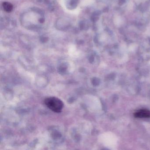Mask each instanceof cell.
<instances>
[{
  "mask_svg": "<svg viewBox=\"0 0 150 150\" xmlns=\"http://www.w3.org/2000/svg\"><path fill=\"white\" fill-rule=\"evenodd\" d=\"M45 103L48 108L55 112H60L63 108V102L55 97L47 98L45 99Z\"/></svg>",
  "mask_w": 150,
  "mask_h": 150,
  "instance_id": "cell-1",
  "label": "cell"
},
{
  "mask_svg": "<svg viewBox=\"0 0 150 150\" xmlns=\"http://www.w3.org/2000/svg\"><path fill=\"white\" fill-rule=\"evenodd\" d=\"M134 116L137 118H149L150 111L146 109H141L135 112Z\"/></svg>",
  "mask_w": 150,
  "mask_h": 150,
  "instance_id": "cell-2",
  "label": "cell"
},
{
  "mask_svg": "<svg viewBox=\"0 0 150 150\" xmlns=\"http://www.w3.org/2000/svg\"><path fill=\"white\" fill-rule=\"evenodd\" d=\"M3 8L5 11L7 12H10L13 9V6L11 4L7 2H4L2 4Z\"/></svg>",
  "mask_w": 150,
  "mask_h": 150,
  "instance_id": "cell-3",
  "label": "cell"
}]
</instances>
